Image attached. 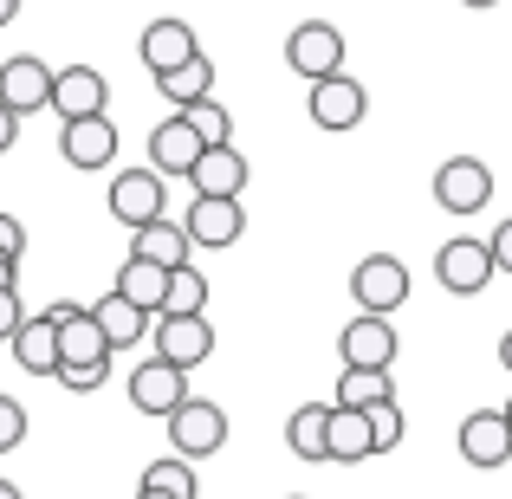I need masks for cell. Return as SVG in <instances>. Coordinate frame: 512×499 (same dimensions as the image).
<instances>
[{
  "instance_id": "6da1fadb",
  "label": "cell",
  "mask_w": 512,
  "mask_h": 499,
  "mask_svg": "<svg viewBox=\"0 0 512 499\" xmlns=\"http://www.w3.org/2000/svg\"><path fill=\"white\" fill-rule=\"evenodd\" d=\"M169 448L182 454V461H208V454L227 448V409L208 396H188L182 409L169 415Z\"/></svg>"
},
{
  "instance_id": "7a4b0ae2",
  "label": "cell",
  "mask_w": 512,
  "mask_h": 499,
  "mask_svg": "<svg viewBox=\"0 0 512 499\" xmlns=\"http://www.w3.org/2000/svg\"><path fill=\"white\" fill-rule=\"evenodd\" d=\"M104 208L137 234V227H150V221H163V214H169V182L150 163H143V169H117L111 175V201H104Z\"/></svg>"
},
{
  "instance_id": "3957f363",
  "label": "cell",
  "mask_w": 512,
  "mask_h": 499,
  "mask_svg": "<svg viewBox=\"0 0 512 499\" xmlns=\"http://www.w3.org/2000/svg\"><path fill=\"white\" fill-rule=\"evenodd\" d=\"M350 299H357V312H396L402 299H409V266L396 260V253H370V260L350 266Z\"/></svg>"
},
{
  "instance_id": "277c9868",
  "label": "cell",
  "mask_w": 512,
  "mask_h": 499,
  "mask_svg": "<svg viewBox=\"0 0 512 499\" xmlns=\"http://www.w3.org/2000/svg\"><path fill=\"white\" fill-rule=\"evenodd\" d=\"M493 201V169L480 156H448L435 169V208L441 214H480Z\"/></svg>"
},
{
  "instance_id": "5b68a950",
  "label": "cell",
  "mask_w": 512,
  "mask_h": 499,
  "mask_svg": "<svg viewBox=\"0 0 512 499\" xmlns=\"http://www.w3.org/2000/svg\"><path fill=\"white\" fill-rule=\"evenodd\" d=\"M286 65L305 78V85H318V78L344 72V33H338L331 20H305V26H292V39H286Z\"/></svg>"
},
{
  "instance_id": "8992f818",
  "label": "cell",
  "mask_w": 512,
  "mask_h": 499,
  "mask_svg": "<svg viewBox=\"0 0 512 499\" xmlns=\"http://www.w3.org/2000/svg\"><path fill=\"white\" fill-rule=\"evenodd\" d=\"M150 344H156V357H163V363L201 370V363L214 357V325H208V312H169V318H156Z\"/></svg>"
},
{
  "instance_id": "52a82bcc",
  "label": "cell",
  "mask_w": 512,
  "mask_h": 499,
  "mask_svg": "<svg viewBox=\"0 0 512 499\" xmlns=\"http://www.w3.org/2000/svg\"><path fill=\"white\" fill-rule=\"evenodd\" d=\"M182 402H188V370H182V363L150 357V363H137V370H130V409H137V415L169 422Z\"/></svg>"
},
{
  "instance_id": "ba28073f",
  "label": "cell",
  "mask_w": 512,
  "mask_h": 499,
  "mask_svg": "<svg viewBox=\"0 0 512 499\" xmlns=\"http://www.w3.org/2000/svg\"><path fill=\"white\" fill-rule=\"evenodd\" d=\"M493 273H500V260H493L487 240H448V247L435 253V279L448 292H461V299H480V292L493 286Z\"/></svg>"
},
{
  "instance_id": "9c48e42d",
  "label": "cell",
  "mask_w": 512,
  "mask_h": 499,
  "mask_svg": "<svg viewBox=\"0 0 512 499\" xmlns=\"http://www.w3.org/2000/svg\"><path fill=\"white\" fill-rule=\"evenodd\" d=\"M46 312L59 318V370H65V363H111V337H104V325H98L91 305L59 299V305H46Z\"/></svg>"
},
{
  "instance_id": "30bf717a",
  "label": "cell",
  "mask_w": 512,
  "mask_h": 499,
  "mask_svg": "<svg viewBox=\"0 0 512 499\" xmlns=\"http://www.w3.org/2000/svg\"><path fill=\"white\" fill-rule=\"evenodd\" d=\"M305 111H312L318 130H357L363 111H370V91H363L350 72H331V78H318V85H312Z\"/></svg>"
},
{
  "instance_id": "8fae6325",
  "label": "cell",
  "mask_w": 512,
  "mask_h": 499,
  "mask_svg": "<svg viewBox=\"0 0 512 499\" xmlns=\"http://www.w3.org/2000/svg\"><path fill=\"white\" fill-rule=\"evenodd\" d=\"M52 65L33 59V52H20V59L0 65V104H7L13 117H33V111H52Z\"/></svg>"
},
{
  "instance_id": "7c38bea8",
  "label": "cell",
  "mask_w": 512,
  "mask_h": 499,
  "mask_svg": "<svg viewBox=\"0 0 512 499\" xmlns=\"http://www.w3.org/2000/svg\"><path fill=\"white\" fill-rule=\"evenodd\" d=\"M461 461L480 467V474H493V467L512 461V422L506 409H474L461 422Z\"/></svg>"
},
{
  "instance_id": "4fadbf2b",
  "label": "cell",
  "mask_w": 512,
  "mask_h": 499,
  "mask_svg": "<svg viewBox=\"0 0 512 499\" xmlns=\"http://www.w3.org/2000/svg\"><path fill=\"white\" fill-rule=\"evenodd\" d=\"M201 150H208V143H201V130L188 124L182 111H175V117H163V124L150 130V169L163 175V182H175V175H195Z\"/></svg>"
},
{
  "instance_id": "5bb4252c",
  "label": "cell",
  "mask_w": 512,
  "mask_h": 499,
  "mask_svg": "<svg viewBox=\"0 0 512 499\" xmlns=\"http://www.w3.org/2000/svg\"><path fill=\"white\" fill-rule=\"evenodd\" d=\"M182 227H188L195 247H234V240L247 234V208L227 201V195H195L188 214H182Z\"/></svg>"
},
{
  "instance_id": "9a60e30c",
  "label": "cell",
  "mask_w": 512,
  "mask_h": 499,
  "mask_svg": "<svg viewBox=\"0 0 512 499\" xmlns=\"http://www.w3.org/2000/svg\"><path fill=\"white\" fill-rule=\"evenodd\" d=\"M338 357L357 363V370H389L396 363V325L383 312H357L338 337Z\"/></svg>"
},
{
  "instance_id": "2e32d148",
  "label": "cell",
  "mask_w": 512,
  "mask_h": 499,
  "mask_svg": "<svg viewBox=\"0 0 512 499\" xmlns=\"http://www.w3.org/2000/svg\"><path fill=\"white\" fill-rule=\"evenodd\" d=\"M59 156L72 169H111V156H117V124H111V111L104 117H72V124L59 130Z\"/></svg>"
},
{
  "instance_id": "e0dca14e",
  "label": "cell",
  "mask_w": 512,
  "mask_h": 499,
  "mask_svg": "<svg viewBox=\"0 0 512 499\" xmlns=\"http://www.w3.org/2000/svg\"><path fill=\"white\" fill-rule=\"evenodd\" d=\"M104 104H111V85H104L98 65H65V72L52 78V111H59V124H72V117H104Z\"/></svg>"
},
{
  "instance_id": "ac0fdd59",
  "label": "cell",
  "mask_w": 512,
  "mask_h": 499,
  "mask_svg": "<svg viewBox=\"0 0 512 499\" xmlns=\"http://www.w3.org/2000/svg\"><path fill=\"white\" fill-rule=\"evenodd\" d=\"M137 52H143V65H150V78H163L175 65H188L201 46H195V26L188 20H150L143 39H137Z\"/></svg>"
},
{
  "instance_id": "d6986e66",
  "label": "cell",
  "mask_w": 512,
  "mask_h": 499,
  "mask_svg": "<svg viewBox=\"0 0 512 499\" xmlns=\"http://www.w3.org/2000/svg\"><path fill=\"white\" fill-rule=\"evenodd\" d=\"M247 175H253V169H247V156H240L234 143H208L188 182H195V195H227V201H240V195H247Z\"/></svg>"
},
{
  "instance_id": "ffe728a7",
  "label": "cell",
  "mask_w": 512,
  "mask_h": 499,
  "mask_svg": "<svg viewBox=\"0 0 512 499\" xmlns=\"http://www.w3.org/2000/svg\"><path fill=\"white\" fill-rule=\"evenodd\" d=\"M13 357H20L26 376H59V318L33 312L20 331H13Z\"/></svg>"
},
{
  "instance_id": "44dd1931",
  "label": "cell",
  "mask_w": 512,
  "mask_h": 499,
  "mask_svg": "<svg viewBox=\"0 0 512 499\" xmlns=\"http://www.w3.org/2000/svg\"><path fill=\"white\" fill-rule=\"evenodd\" d=\"M91 312H98V325H104V337H111V350H137L143 337L156 331V312H143V305H130L124 292H104V299L91 305Z\"/></svg>"
},
{
  "instance_id": "7402d4cb",
  "label": "cell",
  "mask_w": 512,
  "mask_h": 499,
  "mask_svg": "<svg viewBox=\"0 0 512 499\" xmlns=\"http://www.w3.org/2000/svg\"><path fill=\"white\" fill-rule=\"evenodd\" d=\"M130 253H137V260H156V266H188V253H195V240H188V227L182 221H150V227H137V234H130Z\"/></svg>"
},
{
  "instance_id": "603a6c76",
  "label": "cell",
  "mask_w": 512,
  "mask_h": 499,
  "mask_svg": "<svg viewBox=\"0 0 512 499\" xmlns=\"http://www.w3.org/2000/svg\"><path fill=\"white\" fill-rule=\"evenodd\" d=\"M325 461H370V409H338L331 402V428H325Z\"/></svg>"
},
{
  "instance_id": "cb8c5ba5",
  "label": "cell",
  "mask_w": 512,
  "mask_h": 499,
  "mask_svg": "<svg viewBox=\"0 0 512 499\" xmlns=\"http://www.w3.org/2000/svg\"><path fill=\"white\" fill-rule=\"evenodd\" d=\"M111 292H124V299H130V305H143V312H163V299H169V266L137 260V253H130V260L117 266Z\"/></svg>"
},
{
  "instance_id": "d4e9b609",
  "label": "cell",
  "mask_w": 512,
  "mask_h": 499,
  "mask_svg": "<svg viewBox=\"0 0 512 499\" xmlns=\"http://www.w3.org/2000/svg\"><path fill=\"white\" fill-rule=\"evenodd\" d=\"M156 91H163V98L175 104V111H182V104H201V98H214V59H208V52H195L188 65H175V72H163V78H156Z\"/></svg>"
},
{
  "instance_id": "484cf974",
  "label": "cell",
  "mask_w": 512,
  "mask_h": 499,
  "mask_svg": "<svg viewBox=\"0 0 512 499\" xmlns=\"http://www.w3.org/2000/svg\"><path fill=\"white\" fill-rule=\"evenodd\" d=\"M331 402H338V409H376V402H396V383H389V370H357V363H344Z\"/></svg>"
},
{
  "instance_id": "4316f807",
  "label": "cell",
  "mask_w": 512,
  "mask_h": 499,
  "mask_svg": "<svg viewBox=\"0 0 512 499\" xmlns=\"http://www.w3.org/2000/svg\"><path fill=\"white\" fill-rule=\"evenodd\" d=\"M325 428H331V402H305L299 415L286 422V448L299 454V461H325Z\"/></svg>"
},
{
  "instance_id": "83f0119b",
  "label": "cell",
  "mask_w": 512,
  "mask_h": 499,
  "mask_svg": "<svg viewBox=\"0 0 512 499\" xmlns=\"http://www.w3.org/2000/svg\"><path fill=\"white\" fill-rule=\"evenodd\" d=\"M169 312H208V279H201L195 260L169 273V299H163V312H156V318H169Z\"/></svg>"
},
{
  "instance_id": "f1b7e54d",
  "label": "cell",
  "mask_w": 512,
  "mask_h": 499,
  "mask_svg": "<svg viewBox=\"0 0 512 499\" xmlns=\"http://www.w3.org/2000/svg\"><path fill=\"white\" fill-rule=\"evenodd\" d=\"M143 487H156V493H169V499H195V467L182 461V454H163V461H150L143 467Z\"/></svg>"
},
{
  "instance_id": "f546056e",
  "label": "cell",
  "mask_w": 512,
  "mask_h": 499,
  "mask_svg": "<svg viewBox=\"0 0 512 499\" xmlns=\"http://www.w3.org/2000/svg\"><path fill=\"white\" fill-rule=\"evenodd\" d=\"M182 117L201 130V143H234V117H227L221 98H201V104H182Z\"/></svg>"
},
{
  "instance_id": "4dcf8cb0",
  "label": "cell",
  "mask_w": 512,
  "mask_h": 499,
  "mask_svg": "<svg viewBox=\"0 0 512 499\" xmlns=\"http://www.w3.org/2000/svg\"><path fill=\"white\" fill-rule=\"evenodd\" d=\"M402 435H409L402 409H396V402H376V409H370V454H396Z\"/></svg>"
},
{
  "instance_id": "1f68e13d",
  "label": "cell",
  "mask_w": 512,
  "mask_h": 499,
  "mask_svg": "<svg viewBox=\"0 0 512 499\" xmlns=\"http://www.w3.org/2000/svg\"><path fill=\"white\" fill-rule=\"evenodd\" d=\"M104 376H111V363H65L59 383L72 389V396H91V389H104Z\"/></svg>"
},
{
  "instance_id": "d6a6232c",
  "label": "cell",
  "mask_w": 512,
  "mask_h": 499,
  "mask_svg": "<svg viewBox=\"0 0 512 499\" xmlns=\"http://www.w3.org/2000/svg\"><path fill=\"white\" fill-rule=\"evenodd\" d=\"M26 441V409L13 396H0V454H13Z\"/></svg>"
},
{
  "instance_id": "836d02e7",
  "label": "cell",
  "mask_w": 512,
  "mask_h": 499,
  "mask_svg": "<svg viewBox=\"0 0 512 499\" xmlns=\"http://www.w3.org/2000/svg\"><path fill=\"white\" fill-rule=\"evenodd\" d=\"M26 325V312H20V292L13 286H0V344H13V331Z\"/></svg>"
},
{
  "instance_id": "e575fe53",
  "label": "cell",
  "mask_w": 512,
  "mask_h": 499,
  "mask_svg": "<svg viewBox=\"0 0 512 499\" xmlns=\"http://www.w3.org/2000/svg\"><path fill=\"white\" fill-rule=\"evenodd\" d=\"M0 253H13V260L26 253V227L13 221V214H0Z\"/></svg>"
},
{
  "instance_id": "d590c367",
  "label": "cell",
  "mask_w": 512,
  "mask_h": 499,
  "mask_svg": "<svg viewBox=\"0 0 512 499\" xmlns=\"http://www.w3.org/2000/svg\"><path fill=\"white\" fill-rule=\"evenodd\" d=\"M487 247H493V260H500V273H512V221L493 227V240H487Z\"/></svg>"
},
{
  "instance_id": "8d00e7d4",
  "label": "cell",
  "mask_w": 512,
  "mask_h": 499,
  "mask_svg": "<svg viewBox=\"0 0 512 499\" xmlns=\"http://www.w3.org/2000/svg\"><path fill=\"white\" fill-rule=\"evenodd\" d=\"M13 143H20V117H13V111H7V104H0V156H7V150H13Z\"/></svg>"
},
{
  "instance_id": "74e56055",
  "label": "cell",
  "mask_w": 512,
  "mask_h": 499,
  "mask_svg": "<svg viewBox=\"0 0 512 499\" xmlns=\"http://www.w3.org/2000/svg\"><path fill=\"white\" fill-rule=\"evenodd\" d=\"M0 286H20V260L13 253H0Z\"/></svg>"
},
{
  "instance_id": "f35d334b",
  "label": "cell",
  "mask_w": 512,
  "mask_h": 499,
  "mask_svg": "<svg viewBox=\"0 0 512 499\" xmlns=\"http://www.w3.org/2000/svg\"><path fill=\"white\" fill-rule=\"evenodd\" d=\"M7 20H20V0H0V26Z\"/></svg>"
},
{
  "instance_id": "ab89813d",
  "label": "cell",
  "mask_w": 512,
  "mask_h": 499,
  "mask_svg": "<svg viewBox=\"0 0 512 499\" xmlns=\"http://www.w3.org/2000/svg\"><path fill=\"white\" fill-rule=\"evenodd\" d=\"M500 363H506V376H512V331L500 337Z\"/></svg>"
},
{
  "instance_id": "60d3db41",
  "label": "cell",
  "mask_w": 512,
  "mask_h": 499,
  "mask_svg": "<svg viewBox=\"0 0 512 499\" xmlns=\"http://www.w3.org/2000/svg\"><path fill=\"white\" fill-rule=\"evenodd\" d=\"M0 499H20V487H13V480H0Z\"/></svg>"
},
{
  "instance_id": "b9f144b4",
  "label": "cell",
  "mask_w": 512,
  "mask_h": 499,
  "mask_svg": "<svg viewBox=\"0 0 512 499\" xmlns=\"http://www.w3.org/2000/svg\"><path fill=\"white\" fill-rule=\"evenodd\" d=\"M137 499H169V493H156V487H137Z\"/></svg>"
},
{
  "instance_id": "7bdbcfd3",
  "label": "cell",
  "mask_w": 512,
  "mask_h": 499,
  "mask_svg": "<svg viewBox=\"0 0 512 499\" xmlns=\"http://www.w3.org/2000/svg\"><path fill=\"white\" fill-rule=\"evenodd\" d=\"M461 7H500V0H461Z\"/></svg>"
},
{
  "instance_id": "ee69618b",
  "label": "cell",
  "mask_w": 512,
  "mask_h": 499,
  "mask_svg": "<svg viewBox=\"0 0 512 499\" xmlns=\"http://www.w3.org/2000/svg\"><path fill=\"white\" fill-rule=\"evenodd\" d=\"M506 422H512V396H506Z\"/></svg>"
}]
</instances>
